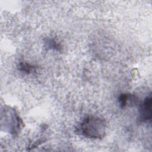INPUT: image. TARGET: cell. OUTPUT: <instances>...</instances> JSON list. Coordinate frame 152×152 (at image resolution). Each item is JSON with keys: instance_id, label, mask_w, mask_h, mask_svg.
<instances>
[{"instance_id": "5", "label": "cell", "mask_w": 152, "mask_h": 152, "mask_svg": "<svg viewBox=\"0 0 152 152\" xmlns=\"http://www.w3.org/2000/svg\"><path fill=\"white\" fill-rule=\"evenodd\" d=\"M46 44L50 49L55 50L58 52H61L62 50V46L61 44L54 39H48L46 41Z\"/></svg>"}, {"instance_id": "3", "label": "cell", "mask_w": 152, "mask_h": 152, "mask_svg": "<svg viewBox=\"0 0 152 152\" xmlns=\"http://www.w3.org/2000/svg\"><path fill=\"white\" fill-rule=\"evenodd\" d=\"M137 102V97L134 94L128 93L121 94L118 97V103L121 108H124L131 104L134 106Z\"/></svg>"}, {"instance_id": "4", "label": "cell", "mask_w": 152, "mask_h": 152, "mask_svg": "<svg viewBox=\"0 0 152 152\" xmlns=\"http://www.w3.org/2000/svg\"><path fill=\"white\" fill-rule=\"evenodd\" d=\"M18 68L19 71L27 74L33 73L34 71H36V69L37 68L36 66L26 62H20Z\"/></svg>"}, {"instance_id": "2", "label": "cell", "mask_w": 152, "mask_h": 152, "mask_svg": "<svg viewBox=\"0 0 152 152\" xmlns=\"http://www.w3.org/2000/svg\"><path fill=\"white\" fill-rule=\"evenodd\" d=\"M151 119V97L148 96L145 98L141 104L140 110L138 119L141 122H147Z\"/></svg>"}, {"instance_id": "1", "label": "cell", "mask_w": 152, "mask_h": 152, "mask_svg": "<svg viewBox=\"0 0 152 152\" xmlns=\"http://www.w3.org/2000/svg\"><path fill=\"white\" fill-rule=\"evenodd\" d=\"M77 132L91 139H100L105 136L107 123L104 119L94 116H86L77 127Z\"/></svg>"}]
</instances>
